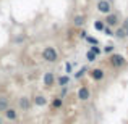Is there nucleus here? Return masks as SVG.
<instances>
[{"label":"nucleus","mask_w":128,"mask_h":124,"mask_svg":"<svg viewBox=\"0 0 128 124\" xmlns=\"http://www.w3.org/2000/svg\"><path fill=\"white\" fill-rule=\"evenodd\" d=\"M42 58L46 60V61H49V63H55L57 58H58L57 50L54 48V47H46V48L42 50Z\"/></svg>","instance_id":"f257e3e1"},{"label":"nucleus","mask_w":128,"mask_h":124,"mask_svg":"<svg viewBox=\"0 0 128 124\" xmlns=\"http://www.w3.org/2000/svg\"><path fill=\"white\" fill-rule=\"evenodd\" d=\"M109 63L114 66V68H122V66L126 63V60L123 58L122 55H118V53H112L110 58H109Z\"/></svg>","instance_id":"f03ea898"},{"label":"nucleus","mask_w":128,"mask_h":124,"mask_svg":"<svg viewBox=\"0 0 128 124\" xmlns=\"http://www.w3.org/2000/svg\"><path fill=\"white\" fill-rule=\"evenodd\" d=\"M97 11L104 13V15L112 13V3H110L109 0H99V2H97Z\"/></svg>","instance_id":"7ed1b4c3"},{"label":"nucleus","mask_w":128,"mask_h":124,"mask_svg":"<svg viewBox=\"0 0 128 124\" xmlns=\"http://www.w3.org/2000/svg\"><path fill=\"white\" fill-rule=\"evenodd\" d=\"M104 23H107V26H109V28H115V26L118 24V16H117L115 13H109V15H107V18L104 19Z\"/></svg>","instance_id":"20e7f679"},{"label":"nucleus","mask_w":128,"mask_h":124,"mask_svg":"<svg viewBox=\"0 0 128 124\" xmlns=\"http://www.w3.org/2000/svg\"><path fill=\"white\" fill-rule=\"evenodd\" d=\"M89 97H91V92H89V89H88V85H83V87L78 89V98L81 100V102H86Z\"/></svg>","instance_id":"39448f33"},{"label":"nucleus","mask_w":128,"mask_h":124,"mask_svg":"<svg viewBox=\"0 0 128 124\" xmlns=\"http://www.w3.org/2000/svg\"><path fill=\"white\" fill-rule=\"evenodd\" d=\"M18 105L23 111H29V108H31V100H29L28 97H21V98L18 100Z\"/></svg>","instance_id":"423d86ee"},{"label":"nucleus","mask_w":128,"mask_h":124,"mask_svg":"<svg viewBox=\"0 0 128 124\" xmlns=\"http://www.w3.org/2000/svg\"><path fill=\"white\" fill-rule=\"evenodd\" d=\"M91 78H92L94 81H102V79L106 78V73H104V69L96 68V69H92V71H91Z\"/></svg>","instance_id":"0eeeda50"},{"label":"nucleus","mask_w":128,"mask_h":124,"mask_svg":"<svg viewBox=\"0 0 128 124\" xmlns=\"http://www.w3.org/2000/svg\"><path fill=\"white\" fill-rule=\"evenodd\" d=\"M5 116H6V119H10V121H15V119L18 118V113H16L15 108H6L5 110Z\"/></svg>","instance_id":"6e6552de"},{"label":"nucleus","mask_w":128,"mask_h":124,"mask_svg":"<svg viewBox=\"0 0 128 124\" xmlns=\"http://www.w3.org/2000/svg\"><path fill=\"white\" fill-rule=\"evenodd\" d=\"M54 82H55L54 73H46V76H44V84H46L47 87H50V85H54Z\"/></svg>","instance_id":"1a4fd4ad"},{"label":"nucleus","mask_w":128,"mask_h":124,"mask_svg":"<svg viewBox=\"0 0 128 124\" xmlns=\"http://www.w3.org/2000/svg\"><path fill=\"white\" fill-rule=\"evenodd\" d=\"M84 23H86V18H84L83 15H76L75 18H73V24H75L76 28H81Z\"/></svg>","instance_id":"9d476101"},{"label":"nucleus","mask_w":128,"mask_h":124,"mask_svg":"<svg viewBox=\"0 0 128 124\" xmlns=\"http://www.w3.org/2000/svg\"><path fill=\"white\" fill-rule=\"evenodd\" d=\"M8 97L5 95H0V111H5L6 108H8Z\"/></svg>","instance_id":"9b49d317"},{"label":"nucleus","mask_w":128,"mask_h":124,"mask_svg":"<svg viewBox=\"0 0 128 124\" xmlns=\"http://www.w3.org/2000/svg\"><path fill=\"white\" fill-rule=\"evenodd\" d=\"M114 36H115L117 39H123V37H126V29H123V28H118L115 32H114Z\"/></svg>","instance_id":"f8f14e48"},{"label":"nucleus","mask_w":128,"mask_h":124,"mask_svg":"<svg viewBox=\"0 0 128 124\" xmlns=\"http://www.w3.org/2000/svg\"><path fill=\"white\" fill-rule=\"evenodd\" d=\"M34 103H36L38 106H44V105L47 103V100L44 98L42 95H36V97H34Z\"/></svg>","instance_id":"ddd939ff"},{"label":"nucleus","mask_w":128,"mask_h":124,"mask_svg":"<svg viewBox=\"0 0 128 124\" xmlns=\"http://www.w3.org/2000/svg\"><path fill=\"white\" fill-rule=\"evenodd\" d=\"M57 82H58V85H62V87H66V85H68V82H70V78H68V76H60V78H58V81H57Z\"/></svg>","instance_id":"4468645a"},{"label":"nucleus","mask_w":128,"mask_h":124,"mask_svg":"<svg viewBox=\"0 0 128 124\" xmlns=\"http://www.w3.org/2000/svg\"><path fill=\"white\" fill-rule=\"evenodd\" d=\"M62 105H63L62 97H57V98H54V102H52V106H54V108H60Z\"/></svg>","instance_id":"2eb2a0df"},{"label":"nucleus","mask_w":128,"mask_h":124,"mask_svg":"<svg viewBox=\"0 0 128 124\" xmlns=\"http://www.w3.org/2000/svg\"><path fill=\"white\" fill-rule=\"evenodd\" d=\"M94 28H96V31H104L106 23H104V21H96V23H94Z\"/></svg>","instance_id":"dca6fc26"},{"label":"nucleus","mask_w":128,"mask_h":124,"mask_svg":"<svg viewBox=\"0 0 128 124\" xmlns=\"http://www.w3.org/2000/svg\"><path fill=\"white\" fill-rule=\"evenodd\" d=\"M96 56H97V55H94L91 50H88V52H86V58H88V61H96Z\"/></svg>","instance_id":"f3484780"},{"label":"nucleus","mask_w":128,"mask_h":124,"mask_svg":"<svg viewBox=\"0 0 128 124\" xmlns=\"http://www.w3.org/2000/svg\"><path fill=\"white\" fill-rule=\"evenodd\" d=\"M86 71H88L86 68H81V69H80V71H78V73H76V74H75V79H80V78H83Z\"/></svg>","instance_id":"a211bd4d"},{"label":"nucleus","mask_w":128,"mask_h":124,"mask_svg":"<svg viewBox=\"0 0 128 124\" xmlns=\"http://www.w3.org/2000/svg\"><path fill=\"white\" fill-rule=\"evenodd\" d=\"M89 50H91V52L94 53V55H100V48H99L97 45H92V47H91Z\"/></svg>","instance_id":"6ab92c4d"},{"label":"nucleus","mask_w":128,"mask_h":124,"mask_svg":"<svg viewBox=\"0 0 128 124\" xmlns=\"http://www.w3.org/2000/svg\"><path fill=\"white\" fill-rule=\"evenodd\" d=\"M104 52L106 53H114V45H106L104 47Z\"/></svg>","instance_id":"aec40b11"},{"label":"nucleus","mask_w":128,"mask_h":124,"mask_svg":"<svg viewBox=\"0 0 128 124\" xmlns=\"http://www.w3.org/2000/svg\"><path fill=\"white\" fill-rule=\"evenodd\" d=\"M86 41L89 42L91 45H97V41H96V39H94V37H89V36H88V37H86Z\"/></svg>","instance_id":"412c9836"},{"label":"nucleus","mask_w":128,"mask_h":124,"mask_svg":"<svg viewBox=\"0 0 128 124\" xmlns=\"http://www.w3.org/2000/svg\"><path fill=\"white\" fill-rule=\"evenodd\" d=\"M104 32H106L107 36H114V31H112V28H109V26H107V28H104Z\"/></svg>","instance_id":"4be33fe9"},{"label":"nucleus","mask_w":128,"mask_h":124,"mask_svg":"<svg viewBox=\"0 0 128 124\" xmlns=\"http://www.w3.org/2000/svg\"><path fill=\"white\" fill-rule=\"evenodd\" d=\"M80 36H81L83 39H86V37H88V32H86V31H81V32H80Z\"/></svg>","instance_id":"5701e85b"},{"label":"nucleus","mask_w":128,"mask_h":124,"mask_svg":"<svg viewBox=\"0 0 128 124\" xmlns=\"http://www.w3.org/2000/svg\"><path fill=\"white\" fill-rule=\"evenodd\" d=\"M122 28H123V29H128V18L123 21V26H122Z\"/></svg>","instance_id":"b1692460"},{"label":"nucleus","mask_w":128,"mask_h":124,"mask_svg":"<svg viewBox=\"0 0 128 124\" xmlns=\"http://www.w3.org/2000/svg\"><path fill=\"white\" fill-rule=\"evenodd\" d=\"M0 124H3V121H2V118H0Z\"/></svg>","instance_id":"393cba45"},{"label":"nucleus","mask_w":128,"mask_h":124,"mask_svg":"<svg viewBox=\"0 0 128 124\" xmlns=\"http://www.w3.org/2000/svg\"><path fill=\"white\" fill-rule=\"evenodd\" d=\"M126 37H128V29H126Z\"/></svg>","instance_id":"a878e982"},{"label":"nucleus","mask_w":128,"mask_h":124,"mask_svg":"<svg viewBox=\"0 0 128 124\" xmlns=\"http://www.w3.org/2000/svg\"><path fill=\"white\" fill-rule=\"evenodd\" d=\"M97 2H99V0H97Z\"/></svg>","instance_id":"bb28decb"}]
</instances>
